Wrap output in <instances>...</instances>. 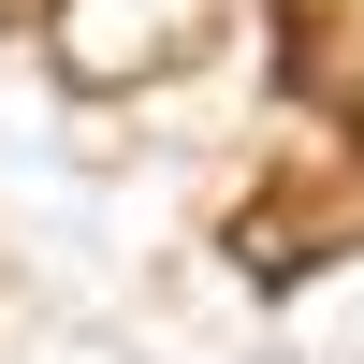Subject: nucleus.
I'll use <instances>...</instances> for the list:
<instances>
[{"label":"nucleus","instance_id":"nucleus-2","mask_svg":"<svg viewBox=\"0 0 364 364\" xmlns=\"http://www.w3.org/2000/svg\"><path fill=\"white\" fill-rule=\"evenodd\" d=\"M15 15H44V0H0V29H15Z\"/></svg>","mask_w":364,"mask_h":364},{"label":"nucleus","instance_id":"nucleus-1","mask_svg":"<svg viewBox=\"0 0 364 364\" xmlns=\"http://www.w3.org/2000/svg\"><path fill=\"white\" fill-rule=\"evenodd\" d=\"M219 29H233V0H44V58L87 102L175 87L190 58H219Z\"/></svg>","mask_w":364,"mask_h":364}]
</instances>
